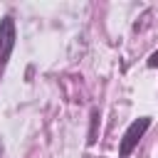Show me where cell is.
Returning a JSON list of instances; mask_svg holds the SVG:
<instances>
[{
	"mask_svg": "<svg viewBox=\"0 0 158 158\" xmlns=\"http://www.w3.org/2000/svg\"><path fill=\"white\" fill-rule=\"evenodd\" d=\"M151 123H153L151 116H141V118H133V121L128 123V128L123 131V136H121V141H118V158H128V156L136 151V146L141 143V138L148 133Z\"/></svg>",
	"mask_w": 158,
	"mask_h": 158,
	"instance_id": "cell-1",
	"label": "cell"
},
{
	"mask_svg": "<svg viewBox=\"0 0 158 158\" xmlns=\"http://www.w3.org/2000/svg\"><path fill=\"white\" fill-rule=\"evenodd\" d=\"M15 42H17V27H15V17L12 15H5L0 20V69L7 64L12 49H15Z\"/></svg>",
	"mask_w": 158,
	"mask_h": 158,
	"instance_id": "cell-2",
	"label": "cell"
},
{
	"mask_svg": "<svg viewBox=\"0 0 158 158\" xmlns=\"http://www.w3.org/2000/svg\"><path fill=\"white\" fill-rule=\"evenodd\" d=\"M96 121H99V111L91 109V131H89V146L96 141Z\"/></svg>",
	"mask_w": 158,
	"mask_h": 158,
	"instance_id": "cell-3",
	"label": "cell"
},
{
	"mask_svg": "<svg viewBox=\"0 0 158 158\" xmlns=\"http://www.w3.org/2000/svg\"><path fill=\"white\" fill-rule=\"evenodd\" d=\"M148 67H151V69H156V67H158V52H153V54L148 57Z\"/></svg>",
	"mask_w": 158,
	"mask_h": 158,
	"instance_id": "cell-4",
	"label": "cell"
}]
</instances>
